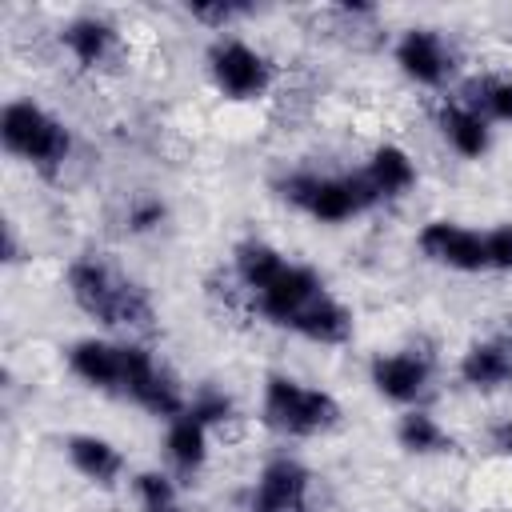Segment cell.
Returning <instances> with one entry per match:
<instances>
[{
    "instance_id": "obj_1",
    "label": "cell",
    "mask_w": 512,
    "mask_h": 512,
    "mask_svg": "<svg viewBox=\"0 0 512 512\" xmlns=\"http://www.w3.org/2000/svg\"><path fill=\"white\" fill-rule=\"evenodd\" d=\"M64 284H68L72 304L84 316L100 320L104 328H124V332H152L156 328L152 296L100 256L72 260L64 272Z\"/></svg>"
},
{
    "instance_id": "obj_2",
    "label": "cell",
    "mask_w": 512,
    "mask_h": 512,
    "mask_svg": "<svg viewBox=\"0 0 512 512\" xmlns=\"http://www.w3.org/2000/svg\"><path fill=\"white\" fill-rule=\"evenodd\" d=\"M0 140L12 156L32 164L44 176H56L72 156V132L36 100H8L0 112Z\"/></svg>"
},
{
    "instance_id": "obj_3",
    "label": "cell",
    "mask_w": 512,
    "mask_h": 512,
    "mask_svg": "<svg viewBox=\"0 0 512 512\" xmlns=\"http://www.w3.org/2000/svg\"><path fill=\"white\" fill-rule=\"evenodd\" d=\"M280 196L320 224H344V220L368 212L372 204H380V196L364 172H340V176L292 172L280 180Z\"/></svg>"
},
{
    "instance_id": "obj_4",
    "label": "cell",
    "mask_w": 512,
    "mask_h": 512,
    "mask_svg": "<svg viewBox=\"0 0 512 512\" xmlns=\"http://www.w3.org/2000/svg\"><path fill=\"white\" fill-rule=\"evenodd\" d=\"M260 416L280 436H320V432L336 428L340 404L324 388L300 384L292 376H268L264 400H260Z\"/></svg>"
},
{
    "instance_id": "obj_5",
    "label": "cell",
    "mask_w": 512,
    "mask_h": 512,
    "mask_svg": "<svg viewBox=\"0 0 512 512\" xmlns=\"http://www.w3.org/2000/svg\"><path fill=\"white\" fill-rule=\"evenodd\" d=\"M208 76H212L216 92L228 96V100H260L272 88L276 68L248 40L224 36V40H216L208 48Z\"/></svg>"
},
{
    "instance_id": "obj_6",
    "label": "cell",
    "mask_w": 512,
    "mask_h": 512,
    "mask_svg": "<svg viewBox=\"0 0 512 512\" xmlns=\"http://www.w3.org/2000/svg\"><path fill=\"white\" fill-rule=\"evenodd\" d=\"M124 396L164 420H176L188 412V396L180 380L168 368H160L156 356L140 344H124Z\"/></svg>"
},
{
    "instance_id": "obj_7",
    "label": "cell",
    "mask_w": 512,
    "mask_h": 512,
    "mask_svg": "<svg viewBox=\"0 0 512 512\" xmlns=\"http://www.w3.org/2000/svg\"><path fill=\"white\" fill-rule=\"evenodd\" d=\"M392 56L396 68L420 88H440L456 72V48L436 28H404Z\"/></svg>"
},
{
    "instance_id": "obj_8",
    "label": "cell",
    "mask_w": 512,
    "mask_h": 512,
    "mask_svg": "<svg viewBox=\"0 0 512 512\" xmlns=\"http://www.w3.org/2000/svg\"><path fill=\"white\" fill-rule=\"evenodd\" d=\"M376 392L392 404H420L428 396V384H432V352H420V348H400V352H384L372 360L368 368Z\"/></svg>"
},
{
    "instance_id": "obj_9",
    "label": "cell",
    "mask_w": 512,
    "mask_h": 512,
    "mask_svg": "<svg viewBox=\"0 0 512 512\" xmlns=\"http://www.w3.org/2000/svg\"><path fill=\"white\" fill-rule=\"evenodd\" d=\"M308 492H312L308 468L292 456H276L260 468L244 512H308Z\"/></svg>"
},
{
    "instance_id": "obj_10",
    "label": "cell",
    "mask_w": 512,
    "mask_h": 512,
    "mask_svg": "<svg viewBox=\"0 0 512 512\" xmlns=\"http://www.w3.org/2000/svg\"><path fill=\"white\" fill-rule=\"evenodd\" d=\"M416 244L432 264H444V268H456V272H484L488 268L484 236L456 224V220H428L420 228Z\"/></svg>"
},
{
    "instance_id": "obj_11",
    "label": "cell",
    "mask_w": 512,
    "mask_h": 512,
    "mask_svg": "<svg viewBox=\"0 0 512 512\" xmlns=\"http://www.w3.org/2000/svg\"><path fill=\"white\" fill-rule=\"evenodd\" d=\"M324 292V280L308 268V264H284V272L268 284V288H260L252 300H256V308H260V316L264 320H272V324H280V328H292V320L316 300Z\"/></svg>"
},
{
    "instance_id": "obj_12",
    "label": "cell",
    "mask_w": 512,
    "mask_h": 512,
    "mask_svg": "<svg viewBox=\"0 0 512 512\" xmlns=\"http://www.w3.org/2000/svg\"><path fill=\"white\" fill-rule=\"evenodd\" d=\"M68 368L88 388L124 396V344H112V340H100V336H84V340H76L68 348Z\"/></svg>"
},
{
    "instance_id": "obj_13",
    "label": "cell",
    "mask_w": 512,
    "mask_h": 512,
    "mask_svg": "<svg viewBox=\"0 0 512 512\" xmlns=\"http://www.w3.org/2000/svg\"><path fill=\"white\" fill-rule=\"evenodd\" d=\"M60 44L64 52L80 64V68H100L116 56V44H120V32L108 16H96V12H80L72 16L64 28H60Z\"/></svg>"
},
{
    "instance_id": "obj_14",
    "label": "cell",
    "mask_w": 512,
    "mask_h": 512,
    "mask_svg": "<svg viewBox=\"0 0 512 512\" xmlns=\"http://www.w3.org/2000/svg\"><path fill=\"white\" fill-rule=\"evenodd\" d=\"M460 380L480 392L512 384V336H488L468 344L460 356Z\"/></svg>"
},
{
    "instance_id": "obj_15",
    "label": "cell",
    "mask_w": 512,
    "mask_h": 512,
    "mask_svg": "<svg viewBox=\"0 0 512 512\" xmlns=\"http://www.w3.org/2000/svg\"><path fill=\"white\" fill-rule=\"evenodd\" d=\"M436 124H440V136L448 140V148L464 160H480L492 148V124L460 100H444L436 112Z\"/></svg>"
},
{
    "instance_id": "obj_16",
    "label": "cell",
    "mask_w": 512,
    "mask_h": 512,
    "mask_svg": "<svg viewBox=\"0 0 512 512\" xmlns=\"http://www.w3.org/2000/svg\"><path fill=\"white\" fill-rule=\"evenodd\" d=\"M64 452H68V460L80 476H88L92 484H104V488L116 484L120 472H124V452L112 440L96 436V432H72L64 440Z\"/></svg>"
},
{
    "instance_id": "obj_17",
    "label": "cell",
    "mask_w": 512,
    "mask_h": 512,
    "mask_svg": "<svg viewBox=\"0 0 512 512\" xmlns=\"http://www.w3.org/2000/svg\"><path fill=\"white\" fill-rule=\"evenodd\" d=\"M292 332H300L304 340L312 344H348L352 340V312L332 296V292H320L296 320H292Z\"/></svg>"
},
{
    "instance_id": "obj_18",
    "label": "cell",
    "mask_w": 512,
    "mask_h": 512,
    "mask_svg": "<svg viewBox=\"0 0 512 512\" xmlns=\"http://www.w3.org/2000/svg\"><path fill=\"white\" fill-rule=\"evenodd\" d=\"M364 176L380 200H396L416 184V160L400 144H376L364 164Z\"/></svg>"
},
{
    "instance_id": "obj_19",
    "label": "cell",
    "mask_w": 512,
    "mask_h": 512,
    "mask_svg": "<svg viewBox=\"0 0 512 512\" xmlns=\"http://www.w3.org/2000/svg\"><path fill=\"white\" fill-rule=\"evenodd\" d=\"M456 100L468 104V108H472L476 116H484L488 124H512V72H484V76H472Z\"/></svg>"
},
{
    "instance_id": "obj_20",
    "label": "cell",
    "mask_w": 512,
    "mask_h": 512,
    "mask_svg": "<svg viewBox=\"0 0 512 512\" xmlns=\"http://www.w3.org/2000/svg\"><path fill=\"white\" fill-rule=\"evenodd\" d=\"M164 452H168V460H172V468H176L180 476H196V472L204 468V460H208V428H204L192 412L168 420Z\"/></svg>"
},
{
    "instance_id": "obj_21",
    "label": "cell",
    "mask_w": 512,
    "mask_h": 512,
    "mask_svg": "<svg viewBox=\"0 0 512 512\" xmlns=\"http://www.w3.org/2000/svg\"><path fill=\"white\" fill-rule=\"evenodd\" d=\"M284 256L272 248V244H264V240H240L236 244V252H232V268H236V280L256 296L260 288H268L280 272H284Z\"/></svg>"
},
{
    "instance_id": "obj_22",
    "label": "cell",
    "mask_w": 512,
    "mask_h": 512,
    "mask_svg": "<svg viewBox=\"0 0 512 512\" xmlns=\"http://www.w3.org/2000/svg\"><path fill=\"white\" fill-rule=\"evenodd\" d=\"M396 440L404 452L412 456H440V452H452L456 440L440 428L436 416H428L424 408H408L400 420H396Z\"/></svg>"
},
{
    "instance_id": "obj_23",
    "label": "cell",
    "mask_w": 512,
    "mask_h": 512,
    "mask_svg": "<svg viewBox=\"0 0 512 512\" xmlns=\"http://www.w3.org/2000/svg\"><path fill=\"white\" fill-rule=\"evenodd\" d=\"M136 500H140V512H184L176 484L164 472H140L136 476Z\"/></svg>"
},
{
    "instance_id": "obj_24",
    "label": "cell",
    "mask_w": 512,
    "mask_h": 512,
    "mask_svg": "<svg viewBox=\"0 0 512 512\" xmlns=\"http://www.w3.org/2000/svg\"><path fill=\"white\" fill-rule=\"evenodd\" d=\"M164 220H168V204H164L160 196H152V192L132 196L128 208H124V224H128V232H136V236L156 232Z\"/></svg>"
},
{
    "instance_id": "obj_25",
    "label": "cell",
    "mask_w": 512,
    "mask_h": 512,
    "mask_svg": "<svg viewBox=\"0 0 512 512\" xmlns=\"http://www.w3.org/2000/svg\"><path fill=\"white\" fill-rule=\"evenodd\" d=\"M188 412L204 424V428H216V424H228L232 420V400L220 392V388H200L196 396H188Z\"/></svg>"
},
{
    "instance_id": "obj_26",
    "label": "cell",
    "mask_w": 512,
    "mask_h": 512,
    "mask_svg": "<svg viewBox=\"0 0 512 512\" xmlns=\"http://www.w3.org/2000/svg\"><path fill=\"white\" fill-rule=\"evenodd\" d=\"M252 12H256L252 4H224V0H216V4H192V8H188V16H192V20L212 24L216 32H224L228 24H236V20L252 16Z\"/></svg>"
},
{
    "instance_id": "obj_27",
    "label": "cell",
    "mask_w": 512,
    "mask_h": 512,
    "mask_svg": "<svg viewBox=\"0 0 512 512\" xmlns=\"http://www.w3.org/2000/svg\"><path fill=\"white\" fill-rule=\"evenodd\" d=\"M484 248H488V268L512 272V224H500V228L484 232Z\"/></svg>"
},
{
    "instance_id": "obj_28",
    "label": "cell",
    "mask_w": 512,
    "mask_h": 512,
    "mask_svg": "<svg viewBox=\"0 0 512 512\" xmlns=\"http://www.w3.org/2000/svg\"><path fill=\"white\" fill-rule=\"evenodd\" d=\"M496 444H500V448H504V452H508V456H512V420H508V424H500V428H496Z\"/></svg>"
}]
</instances>
